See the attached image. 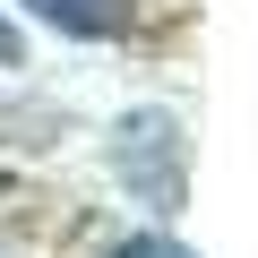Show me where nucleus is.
I'll return each mask as SVG.
<instances>
[{"label": "nucleus", "mask_w": 258, "mask_h": 258, "mask_svg": "<svg viewBox=\"0 0 258 258\" xmlns=\"http://www.w3.org/2000/svg\"><path fill=\"white\" fill-rule=\"evenodd\" d=\"M112 164L120 181L155 198V207H181V181H189V138H181V120L172 112H129L120 120V138H112Z\"/></svg>", "instance_id": "obj_1"}, {"label": "nucleus", "mask_w": 258, "mask_h": 258, "mask_svg": "<svg viewBox=\"0 0 258 258\" xmlns=\"http://www.w3.org/2000/svg\"><path fill=\"white\" fill-rule=\"evenodd\" d=\"M26 9H35L43 26L78 35V43H112V35H129V18H138V0H26Z\"/></svg>", "instance_id": "obj_2"}, {"label": "nucleus", "mask_w": 258, "mask_h": 258, "mask_svg": "<svg viewBox=\"0 0 258 258\" xmlns=\"http://www.w3.org/2000/svg\"><path fill=\"white\" fill-rule=\"evenodd\" d=\"M112 258H189V249H181L172 232H138V241H120Z\"/></svg>", "instance_id": "obj_3"}, {"label": "nucleus", "mask_w": 258, "mask_h": 258, "mask_svg": "<svg viewBox=\"0 0 258 258\" xmlns=\"http://www.w3.org/2000/svg\"><path fill=\"white\" fill-rule=\"evenodd\" d=\"M0 69H26V35H18L9 18H0Z\"/></svg>", "instance_id": "obj_4"}]
</instances>
